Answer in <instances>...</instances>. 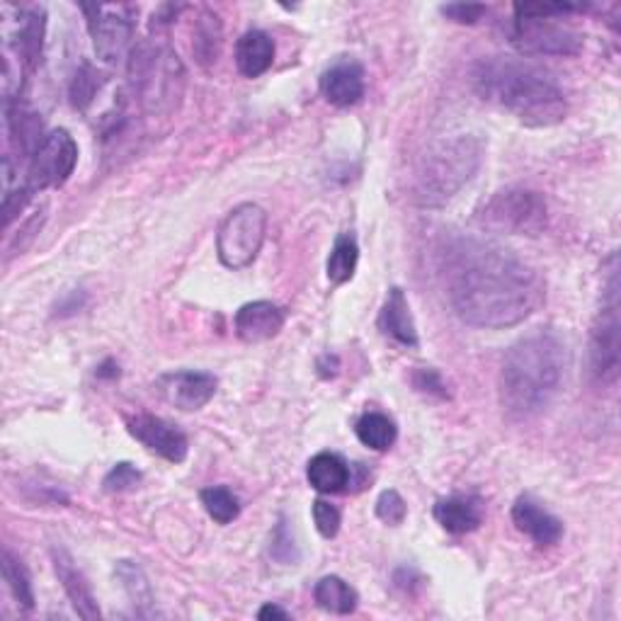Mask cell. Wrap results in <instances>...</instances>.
I'll return each instance as SVG.
<instances>
[{"mask_svg": "<svg viewBox=\"0 0 621 621\" xmlns=\"http://www.w3.org/2000/svg\"><path fill=\"white\" fill-rule=\"evenodd\" d=\"M3 580L8 585L10 595H13V600L20 604V609H25V612L34 609V588H32L30 570L13 552H10V548L3 552Z\"/></svg>", "mask_w": 621, "mask_h": 621, "instance_id": "28", "label": "cell"}, {"mask_svg": "<svg viewBox=\"0 0 621 621\" xmlns=\"http://www.w3.org/2000/svg\"><path fill=\"white\" fill-rule=\"evenodd\" d=\"M357 262H360V246L352 231H345L336 238L326 262V274L333 284H345L355 277Z\"/></svg>", "mask_w": 621, "mask_h": 621, "instance_id": "26", "label": "cell"}, {"mask_svg": "<svg viewBox=\"0 0 621 621\" xmlns=\"http://www.w3.org/2000/svg\"><path fill=\"white\" fill-rule=\"evenodd\" d=\"M316 369H318V374L320 379H333V377H338V369H340V360L336 355H320L318 357V362H316Z\"/></svg>", "mask_w": 621, "mask_h": 621, "instance_id": "39", "label": "cell"}, {"mask_svg": "<svg viewBox=\"0 0 621 621\" xmlns=\"http://www.w3.org/2000/svg\"><path fill=\"white\" fill-rule=\"evenodd\" d=\"M355 433H357V439H360L364 447L374 449V451L391 449L393 442H396V437H399L396 423H393L389 415L377 413V411L364 413L360 421H357Z\"/></svg>", "mask_w": 621, "mask_h": 621, "instance_id": "27", "label": "cell"}, {"mask_svg": "<svg viewBox=\"0 0 621 621\" xmlns=\"http://www.w3.org/2000/svg\"><path fill=\"white\" fill-rule=\"evenodd\" d=\"M3 95L8 102L20 98L22 83L37 68L44 50V8L3 6Z\"/></svg>", "mask_w": 621, "mask_h": 621, "instance_id": "6", "label": "cell"}, {"mask_svg": "<svg viewBox=\"0 0 621 621\" xmlns=\"http://www.w3.org/2000/svg\"><path fill=\"white\" fill-rule=\"evenodd\" d=\"M437 524L449 534H471L483 524V500L476 495H449L433 508Z\"/></svg>", "mask_w": 621, "mask_h": 621, "instance_id": "20", "label": "cell"}, {"mask_svg": "<svg viewBox=\"0 0 621 621\" xmlns=\"http://www.w3.org/2000/svg\"><path fill=\"white\" fill-rule=\"evenodd\" d=\"M201 505H205L207 515L217 524H231L241 515V503L226 486H211L199 493Z\"/></svg>", "mask_w": 621, "mask_h": 621, "instance_id": "30", "label": "cell"}, {"mask_svg": "<svg viewBox=\"0 0 621 621\" xmlns=\"http://www.w3.org/2000/svg\"><path fill=\"white\" fill-rule=\"evenodd\" d=\"M8 127L13 143L22 153H34L40 146V134H42V119L37 112H32L30 107L18 102H8Z\"/></svg>", "mask_w": 621, "mask_h": 621, "instance_id": "25", "label": "cell"}, {"mask_svg": "<svg viewBox=\"0 0 621 621\" xmlns=\"http://www.w3.org/2000/svg\"><path fill=\"white\" fill-rule=\"evenodd\" d=\"M78 163V143L66 129H54L42 139V143L30 155L28 187L32 193L42 189H56L66 185V181L76 171Z\"/></svg>", "mask_w": 621, "mask_h": 621, "instance_id": "10", "label": "cell"}, {"mask_svg": "<svg viewBox=\"0 0 621 621\" xmlns=\"http://www.w3.org/2000/svg\"><path fill=\"white\" fill-rule=\"evenodd\" d=\"M314 600L320 609H326L330 614H352L357 604H360V595L350 582H345L340 576H326L316 582Z\"/></svg>", "mask_w": 621, "mask_h": 621, "instance_id": "24", "label": "cell"}, {"mask_svg": "<svg viewBox=\"0 0 621 621\" xmlns=\"http://www.w3.org/2000/svg\"><path fill=\"white\" fill-rule=\"evenodd\" d=\"M411 381H413L415 391L423 393V396L439 399V401H447L451 396L445 377H442L433 367H415Z\"/></svg>", "mask_w": 621, "mask_h": 621, "instance_id": "35", "label": "cell"}, {"mask_svg": "<svg viewBox=\"0 0 621 621\" xmlns=\"http://www.w3.org/2000/svg\"><path fill=\"white\" fill-rule=\"evenodd\" d=\"M568 350L554 330H536L508 350L498 379L500 408L510 421H532L564 386Z\"/></svg>", "mask_w": 621, "mask_h": 621, "instance_id": "2", "label": "cell"}, {"mask_svg": "<svg viewBox=\"0 0 621 621\" xmlns=\"http://www.w3.org/2000/svg\"><path fill=\"white\" fill-rule=\"evenodd\" d=\"M476 221L481 229L508 236H540L548 224L546 199L524 187L500 189L481 207Z\"/></svg>", "mask_w": 621, "mask_h": 621, "instance_id": "7", "label": "cell"}, {"mask_svg": "<svg viewBox=\"0 0 621 621\" xmlns=\"http://www.w3.org/2000/svg\"><path fill=\"white\" fill-rule=\"evenodd\" d=\"M127 74L143 112L163 117L177 110L185 92V66L168 44L143 42L134 46Z\"/></svg>", "mask_w": 621, "mask_h": 621, "instance_id": "5", "label": "cell"}, {"mask_svg": "<svg viewBox=\"0 0 621 621\" xmlns=\"http://www.w3.org/2000/svg\"><path fill=\"white\" fill-rule=\"evenodd\" d=\"M105 83H107V76L102 74V70H98L90 64H83L76 70L74 83H70V102H74L76 110L88 112L95 98L102 92Z\"/></svg>", "mask_w": 621, "mask_h": 621, "instance_id": "29", "label": "cell"}, {"mask_svg": "<svg viewBox=\"0 0 621 621\" xmlns=\"http://www.w3.org/2000/svg\"><path fill=\"white\" fill-rule=\"evenodd\" d=\"M270 556H272L274 564H280V566H296L298 558H302V554H298L296 540H294V532L290 527V520H286L284 515L277 520V524H274L272 542H270Z\"/></svg>", "mask_w": 621, "mask_h": 621, "instance_id": "32", "label": "cell"}, {"mask_svg": "<svg viewBox=\"0 0 621 621\" xmlns=\"http://www.w3.org/2000/svg\"><path fill=\"white\" fill-rule=\"evenodd\" d=\"M80 10L88 15V30L100 62L117 64L131 54L137 30V22L131 20V8L83 6Z\"/></svg>", "mask_w": 621, "mask_h": 621, "instance_id": "11", "label": "cell"}, {"mask_svg": "<svg viewBox=\"0 0 621 621\" xmlns=\"http://www.w3.org/2000/svg\"><path fill=\"white\" fill-rule=\"evenodd\" d=\"M486 10L488 8L481 3H449L442 6L439 13L451 22H459V25H476L486 15Z\"/></svg>", "mask_w": 621, "mask_h": 621, "instance_id": "38", "label": "cell"}, {"mask_svg": "<svg viewBox=\"0 0 621 621\" xmlns=\"http://www.w3.org/2000/svg\"><path fill=\"white\" fill-rule=\"evenodd\" d=\"M284 320L286 316L277 304L250 302L236 310L233 328L238 340H243L248 345H258L277 338L280 330L284 328Z\"/></svg>", "mask_w": 621, "mask_h": 621, "instance_id": "15", "label": "cell"}, {"mask_svg": "<svg viewBox=\"0 0 621 621\" xmlns=\"http://www.w3.org/2000/svg\"><path fill=\"white\" fill-rule=\"evenodd\" d=\"M98 379H119V364L115 360H105L98 367Z\"/></svg>", "mask_w": 621, "mask_h": 621, "instance_id": "42", "label": "cell"}, {"mask_svg": "<svg viewBox=\"0 0 621 621\" xmlns=\"http://www.w3.org/2000/svg\"><path fill=\"white\" fill-rule=\"evenodd\" d=\"M609 272L602 292V308L590 333V369L592 377L604 386H612L619 379L621 362V320H619V265L617 255L609 258Z\"/></svg>", "mask_w": 621, "mask_h": 621, "instance_id": "8", "label": "cell"}, {"mask_svg": "<svg viewBox=\"0 0 621 621\" xmlns=\"http://www.w3.org/2000/svg\"><path fill=\"white\" fill-rule=\"evenodd\" d=\"M314 522H316L318 534L324 536V540H333V536H338V532H340L342 515H340V510L336 505L326 503V500H316V503H314Z\"/></svg>", "mask_w": 621, "mask_h": 621, "instance_id": "37", "label": "cell"}, {"mask_svg": "<svg viewBox=\"0 0 621 621\" xmlns=\"http://www.w3.org/2000/svg\"><path fill=\"white\" fill-rule=\"evenodd\" d=\"M512 522H515V527L522 534H527L540 546H554L564 536V522L552 515L532 495H520L515 500V505H512Z\"/></svg>", "mask_w": 621, "mask_h": 621, "instance_id": "17", "label": "cell"}, {"mask_svg": "<svg viewBox=\"0 0 621 621\" xmlns=\"http://www.w3.org/2000/svg\"><path fill=\"white\" fill-rule=\"evenodd\" d=\"M274 64V42L268 32L248 30L236 42V66L246 78H258L268 74Z\"/></svg>", "mask_w": 621, "mask_h": 621, "instance_id": "21", "label": "cell"}, {"mask_svg": "<svg viewBox=\"0 0 621 621\" xmlns=\"http://www.w3.org/2000/svg\"><path fill=\"white\" fill-rule=\"evenodd\" d=\"M306 479L318 493L336 495L348 491L350 466L336 451H320L306 466Z\"/></svg>", "mask_w": 621, "mask_h": 621, "instance_id": "22", "label": "cell"}, {"mask_svg": "<svg viewBox=\"0 0 621 621\" xmlns=\"http://www.w3.org/2000/svg\"><path fill=\"white\" fill-rule=\"evenodd\" d=\"M141 479H143V476L134 464L119 461V464L112 466L110 473L105 476L102 488H105V493H110V495L127 493V491H134V488H139Z\"/></svg>", "mask_w": 621, "mask_h": 621, "instance_id": "34", "label": "cell"}, {"mask_svg": "<svg viewBox=\"0 0 621 621\" xmlns=\"http://www.w3.org/2000/svg\"><path fill=\"white\" fill-rule=\"evenodd\" d=\"M115 578L122 585L127 592L131 607L139 617H151L153 614V590L146 578V573L134 560H117L115 566Z\"/></svg>", "mask_w": 621, "mask_h": 621, "instance_id": "23", "label": "cell"}, {"mask_svg": "<svg viewBox=\"0 0 621 621\" xmlns=\"http://www.w3.org/2000/svg\"><path fill=\"white\" fill-rule=\"evenodd\" d=\"M320 95L333 107H352L364 98V68L345 58L320 74Z\"/></svg>", "mask_w": 621, "mask_h": 621, "instance_id": "18", "label": "cell"}, {"mask_svg": "<svg viewBox=\"0 0 621 621\" xmlns=\"http://www.w3.org/2000/svg\"><path fill=\"white\" fill-rule=\"evenodd\" d=\"M195 54L199 64L217 62L221 50V22L214 13H201L195 25Z\"/></svg>", "mask_w": 621, "mask_h": 621, "instance_id": "31", "label": "cell"}, {"mask_svg": "<svg viewBox=\"0 0 621 621\" xmlns=\"http://www.w3.org/2000/svg\"><path fill=\"white\" fill-rule=\"evenodd\" d=\"M217 386H219L217 377L209 372H193V369L163 374L159 381H155V389H159L163 401L185 413L205 408V405L217 396Z\"/></svg>", "mask_w": 621, "mask_h": 621, "instance_id": "14", "label": "cell"}, {"mask_svg": "<svg viewBox=\"0 0 621 621\" xmlns=\"http://www.w3.org/2000/svg\"><path fill=\"white\" fill-rule=\"evenodd\" d=\"M268 233V211L253 201L233 207L217 231V253L224 268L246 270L260 255Z\"/></svg>", "mask_w": 621, "mask_h": 621, "instance_id": "9", "label": "cell"}, {"mask_svg": "<svg viewBox=\"0 0 621 621\" xmlns=\"http://www.w3.org/2000/svg\"><path fill=\"white\" fill-rule=\"evenodd\" d=\"M588 6L578 3H515V20H556L573 13H582Z\"/></svg>", "mask_w": 621, "mask_h": 621, "instance_id": "33", "label": "cell"}, {"mask_svg": "<svg viewBox=\"0 0 621 621\" xmlns=\"http://www.w3.org/2000/svg\"><path fill=\"white\" fill-rule=\"evenodd\" d=\"M258 619H260V621H268V619L286 621V619H290V612H284V609L277 607V604H265V607H262L260 612H258Z\"/></svg>", "mask_w": 621, "mask_h": 621, "instance_id": "41", "label": "cell"}, {"mask_svg": "<svg viewBox=\"0 0 621 621\" xmlns=\"http://www.w3.org/2000/svg\"><path fill=\"white\" fill-rule=\"evenodd\" d=\"M483 153V141L473 134H457L429 146L413 173V205L423 209L445 207L479 173Z\"/></svg>", "mask_w": 621, "mask_h": 621, "instance_id": "4", "label": "cell"}, {"mask_svg": "<svg viewBox=\"0 0 621 621\" xmlns=\"http://www.w3.org/2000/svg\"><path fill=\"white\" fill-rule=\"evenodd\" d=\"M377 518L384 524H391V527H399V524L405 522V518H408V505H405V500L399 491L389 488V491L377 498Z\"/></svg>", "mask_w": 621, "mask_h": 621, "instance_id": "36", "label": "cell"}, {"mask_svg": "<svg viewBox=\"0 0 621 621\" xmlns=\"http://www.w3.org/2000/svg\"><path fill=\"white\" fill-rule=\"evenodd\" d=\"M127 433L141 442L149 451L159 454L161 459L171 464H183L187 459L189 442L183 429H177L173 423L163 421L159 415L137 413L127 417Z\"/></svg>", "mask_w": 621, "mask_h": 621, "instance_id": "13", "label": "cell"}, {"mask_svg": "<svg viewBox=\"0 0 621 621\" xmlns=\"http://www.w3.org/2000/svg\"><path fill=\"white\" fill-rule=\"evenodd\" d=\"M423 578L417 576V573L413 570V568H401V570H396V585L399 588H403V590H411L415 582H421Z\"/></svg>", "mask_w": 621, "mask_h": 621, "instance_id": "40", "label": "cell"}, {"mask_svg": "<svg viewBox=\"0 0 621 621\" xmlns=\"http://www.w3.org/2000/svg\"><path fill=\"white\" fill-rule=\"evenodd\" d=\"M510 42L524 56H576L582 37L554 20H512Z\"/></svg>", "mask_w": 621, "mask_h": 621, "instance_id": "12", "label": "cell"}, {"mask_svg": "<svg viewBox=\"0 0 621 621\" xmlns=\"http://www.w3.org/2000/svg\"><path fill=\"white\" fill-rule=\"evenodd\" d=\"M447 302L466 326L503 330L527 320L544 304L540 270L512 250L479 238H457L442 253Z\"/></svg>", "mask_w": 621, "mask_h": 621, "instance_id": "1", "label": "cell"}, {"mask_svg": "<svg viewBox=\"0 0 621 621\" xmlns=\"http://www.w3.org/2000/svg\"><path fill=\"white\" fill-rule=\"evenodd\" d=\"M52 564H54L56 576H58V580H62L68 600H70V604H74L78 617L88 619V621L100 619L102 612L98 607V600H95L90 582H88L86 576H83V570L76 566L74 556H70L66 548L54 546L52 548Z\"/></svg>", "mask_w": 621, "mask_h": 621, "instance_id": "16", "label": "cell"}, {"mask_svg": "<svg viewBox=\"0 0 621 621\" xmlns=\"http://www.w3.org/2000/svg\"><path fill=\"white\" fill-rule=\"evenodd\" d=\"M379 330L384 333L389 340H393L396 345L405 350H415L421 345V338H417V328L415 320L411 314V304L405 298V292L401 286H393L386 294V302L379 310Z\"/></svg>", "mask_w": 621, "mask_h": 621, "instance_id": "19", "label": "cell"}, {"mask_svg": "<svg viewBox=\"0 0 621 621\" xmlns=\"http://www.w3.org/2000/svg\"><path fill=\"white\" fill-rule=\"evenodd\" d=\"M473 88L483 100L503 107L522 124L544 129L560 124L568 115L564 90L542 70L518 62H481L473 68Z\"/></svg>", "mask_w": 621, "mask_h": 621, "instance_id": "3", "label": "cell"}]
</instances>
